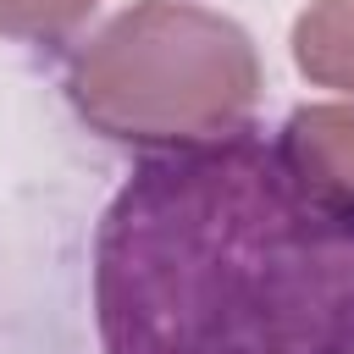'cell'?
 <instances>
[{
    "instance_id": "1",
    "label": "cell",
    "mask_w": 354,
    "mask_h": 354,
    "mask_svg": "<svg viewBox=\"0 0 354 354\" xmlns=\"http://www.w3.org/2000/svg\"><path fill=\"white\" fill-rule=\"evenodd\" d=\"M105 354H354V188L293 133L144 155L94 238Z\"/></svg>"
}]
</instances>
